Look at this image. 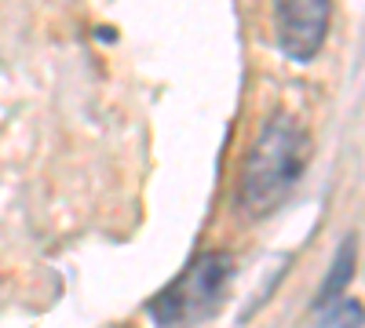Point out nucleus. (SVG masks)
I'll list each match as a JSON object with an SVG mask.
<instances>
[{"label": "nucleus", "instance_id": "nucleus-5", "mask_svg": "<svg viewBox=\"0 0 365 328\" xmlns=\"http://www.w3.org/2000/svg\"><path fill=\"white\" fill-rule=\"evenodd\" d=\"M332 321H325V328H358L361 324V303H344L336 314H329Z\"/></svg>", "mask_w": 365, "mask_h": 328}, {"label": "nucleus", "instance_id": "nucleus-3", "mask_svg": "<svg viewBox=\"0 0 365 328\" xmlns=\"http://www.w3.org/2000/svg\"><path fill=\"white\" fill-rule=\"evenodd\" d=\"M332 0H274V41L292 63H314L329 37Z\"/></svg>", "mask_w": 365, "mask_h": 328}, {"label": "nucleus", "instance_id": "nucleus-1", "mask_svg": "<svg viewBox=\"0 0 365 328\" xmlns=\"http://www.w3.org/2000/svg\"><path fill=\"white\" fill-rule=\"evenodd\" d=\"M311 164V135L292 113H274L259 128L241 164V208L249 216H270L289 201Z\"/></svg>", "mask_w": 365, "mask_h": 328}, {"label": "nucleus", "instance_id": "nucleus-2", "mask_svg": "<svg viewBox=\"0 0 365 328\" xmlns=\"http://www.w3.org/2000/svg\"><path fill=\"white\" fill-rule=\"evenodd\" d=\"M230 277L234 259L227 252H201L168 288H161L146 303V314L158 328H194L223 307Z\"/></svg>", "mask_w": 365, "mask_h": 328}, {"label": "nucleus", "instance_id": "nucleus-4", "mask_svg": "<svg viewBox=\"0 0 365 328\" xmlns=\"http://www.w3.org/2000/svg\"><path fill=\"white\" fill-rule=\"evenodd\" d=\"M354 252H358L354 237H344L340 248H336V255H332L329 274H325V281H322V288H318V295H314V310H329V307L344 295V288H351V277H354Z\"/></svg>", "mask_w": 365, "mask_h": 328}]
</instances>
